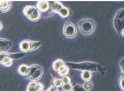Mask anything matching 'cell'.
<instances>
[{
  "label": "cell",
  "instance_id": "1",
  "mask_svg": "<svg viewBox=\"0 0 124 91\" xmlns=\"http://www.w3.org/2000/svg\"><path fill=\"white\" fill-rule=\"evenodd\" d=\"M78 26L80 32L85 35H89L93 33L96 28V24L93 20L85 18L79 21Z\"/></svg>",
  "mask_w": 124,
  "mask_h": 91
},
{
  "label": "cell",
  "instance_id": "2",
  "mask_svg": "<svg viewBox=\"0 0 124 91\" xmlns=\"http://www.w3.org/2000/svg\"><path fill=\"white\" fill-rule=\"evenodd\" d=\"M23 13L28 20L33 22L38 21L42 17L41 12L35 6H26L23 9Z\"/></svg>",
  "mask_w": 124,
  "mask_h": 91
},
{
  "label": "cell",
  "instance_id": "3",
  "mask_svg": "<svg viewBox=\"0 0 124 91\" xmlns=\"http://www.w3.org/2000/svg\"><path fill=\"white\" fill-rule=\"evenodd\" d=\"M42 46L39 41H33L31 40H22L19 44V48L21 52L28 53L36 50Z\"/></svg>",
  "mask_w": 124,
  "mask_h": 91
},
{
  "label": "cell",
  "instance_id": "4",
  "mask_svg": "<svg viewBox=\"0 0 124 91\" xmlns=\"http://www.w3.org/2000/svg\"><path fill=\"white\" fill-rule=\"evenodd\" d=\"M29 71L26 77L32 81H37L42 78L43 75L42 68L38 64H33L29 66Z\"/></svg>",
  "mask_w": 124,
  "mask_h": 91
},
{
  "label": "cell",
  "instance_id": "5",
  "mask_svg": "<svg viewBox=\"0 0 124 91\" xmlns=\"http://www.w3.org/2000/svg\"><path fill=\"white\" fill-rule=\"evenodd\" d=\"M64 35L69 38H73L76 37L77 30L75 25L70 22L66 23L63 27Z\"/></svg>",
  "mask_w": 124,
  "mask_h": 91
},
{
  "label": "cell",
  "instance_id": "6",
  "mask_svg": "<svg viewBox=\"0 0 124 91\" xmlns=\"http://www.w3.org/2000/svg\"><path fill=\"white\" fill-rule=\"evenodd\" d=\"M114 25L116 30L122 31L124 29V8L117 13L114 20Z\"/></svg>",
  "mask_w": 124,
  "mask_h": 91
},
{
  "label": "cell",
  "instance_id": "7",
  "mask_svg": "<svg viewBox=\"0 0 124 91\" xmlns=\"http://www.w3.org/2000/svg\"><path fill=\"white\" fill-rule=\"evenodd\" d=\"M44 88L42 83L37 81H32L29 82L26 87V91H41Z\"/></svg>",
  "mask_w": 124,
  "mask_h": 91
},
{
  "label": "cell",
  "instance_id": "8",
  "mask_svg": "<svg viewBox=\"0 0 124 91\" xmlns=\"http://www.w3.org/2000/svg\"><path fill=\"white\" fill-rule=\"evenodd\" d=\"M36 6L41 12H46L51 9V5L49 2L46 0L39 1L37 3Z\"/></svg>",
  "mask_w": 124,
  "mask_h": 91
},
{
  "label": "cell",
  "instance_id": "9",
  "mask_svg": "<svg viewBox=\"0 0 124 91\" xmlns=\"http://www.w3.org/2000/svg\"><path fill=\"white\" fill-rule=\"evenodd\" d=\"M12 45V42L11 40L0 38V52H6L11 48Z\"/></svg>",
  "mask_w": 124,
  "mask_h": 91
},
{
  "label": "cell",
  "instance_id": "10",
  "mask_svg": "<svg viewBox=\"0 0 124 91\" xmlns=\"http://www.w3.org/2000/svg\"><path fill=\"white\" fill-rule=\"evenodd\" d=\"M12 7V2L8 0L0 1V10L3 13L8 12L11 10Z\"/></svg>",
  "mask_w": 124,
  "mask_h": 91
},
{
  "label": "cell",
  "instance_id": "11",
  "mask_svg": "<svg viewBox=\"0 0 124 91\" xmlns=\"http://www.w3.org/2000/svg\"><path fill=\"white\" fill-rule=\"evenodd\" d=\"M69 72V68L65 63L61 65L56 71L58 75L63 77L67 75Z\"/></svg>",
  "mask_w": 124,
  "mask_h": 91
},
{
  "label": "cell",
  "instance_id": "12",
  "mask_svg": "<svg viewBox=\"0 0 124 91\" xmlns=\"http://www.w3.org/2000/svg\"><path fill=\"white\" fill-rule=\"evenodd\" d=\"M18 73L21 75L26 76L29 73V66L26 64H22L18 67Z\"/></svg>",
  "mask_w": 124,
  "mask_h": 91
},
{
  "label": "cell",
  "instance_id": "13",
  "mask_svg": "<svg viewBox=\"0 0 124 91\" xmlns=\"http://www.w3.org/2000/svg\"><path fill=\"white\" fill-rule=\"evenodd\" d=\"M0 63L5 67H9L12 65L13 64V59L11 58L2 55H0Z\"/></svg>",
  "mask_w": 124,
  "mask_h": 91
},
{
  "label": "cell",
  "instance_id": "14",
  "mask_svg": "<svg viewBox=\"0 0 124 91\" xmlns=\"http://www.w3.org/2000/svg\"><path fill=\"white\" fill-rule=\"evenodd\" d=\"M0 55L8 57L13 60L21 58L23 56L24 54L21 53H8L6 52H0Z\"/></svg>",
  "mask_w": 124,
  "mask_h": 91
},
{
  "label": "cell",
  "instance_id": "15",
  "mask_svg": "<svg viewBox=\"0 0 124 91\" xmlns=\"http://www.w3.org/2000/svg\"><path fill=\"white\" fill-rule=\"evenodd\" d=\"M64 6L62 3L60 2H54L51 5V9L53 12L58 14L59 11Z\"/></svg>",
  "mask_w": 124,
  "mask_h": 91
},
{
  "label": "cell",
  "instance_id": "16",
  "mask_svg": "<svg viewBox=\"0 0 124 91\" xmlns=\"http://www.w3.org/2000/svg\"><path fill=\"white\" fill-rule=\"evenodd\" d=\"M58 14L63 18L68 17L70 14V10L68 8L64 6L59 11Z\"/></svg>",
  "mask_w": 124,
  "mask_h": 91
},
{
  "label": "cell",
  "instance_id": "17",
  "mask_svg": "<svg viewBox=\"0 0 124 91\" xmlns=\"http://www.w3.org/2000/svg\"><path fill=\"white\" fill-rule=\"evenodd\" d=\"M92 75L90 71L88 70L83 71L81 74V77L83 80L89 81L92 78Z\"/></svg>",
  "mask_w": 124,
  "mask_h": 91
},
{
  "label": "cell",
  "instance_id": "18",
  "mask_svg": "<svg viewBox=\"0 0 124 91\" xmlns=\"http://www.w3.org/2000/svg\"><path fill=\"white\" fill-rule=\"evenodd\" d=\"M65 63V62L62 59H58L53 62V63H52V68H53L54 70L56 72L57 70L59 68L62 64H63Z\"/></svg>",
  "mask_w": 124,
  "mask_h": 91
},
{
  "label": "cell",
  "instance_id": "19",
  "mask_svg": "<svg viewBox=\"0 0 124 91\" xmlns=\"http://www.w3.org/2000/svg\"><path fill=\"white\" fill-rule=\"evenodd\" d=\"M52 83L56 87H59L62 86L63 84L62 80L57 78H54L52 80Z\"/></svg>",
  "mask_w": 124,
  "mask_h": 91
},
{
  "label": "cell",
  "instance_id": "20",
  "mask_svg": "<svg viewBox=\"0 0 124 91\" xmlns=\"http://www.w3.org/2000/svg\"><path fill=\"white\" fill-rule=\"evenodd\" d=\"M83 87L84 89L86 91H89L92 89L93 86V84L91 81H86L83 84Z\"/></svg>",
  "mask_w": 124,
  "mask_h": 91
},
{
  "label": "cell",
  "instance_id": "21",
  "mask_svg": "<svg viewBox=\"0 0 124 91\" xmlns=\"http://www.w3.org/2000/svg\"><path fill=\"white\" fill-rule=\"evenodd\" d=\"M62 87V89L63 91H69L73 89V87L72 84H71V83H70L63 84Z\"/></svg>",
  "mask_w": 124,
  "mask_h": 91
},
{
  "label": "cell",
  "instance_id": "22",
  "mask_svg": "<svg viewBox=\"0 0 124 91\" xmlns=\"http://www.w3.org/2000/svg\"><path fill=\"white\" fill-rule=\"evenodd\" d=\"M74 91H87L85 90L83 86L80 85H76L74 86L73 88Z\"/></svg>",
  "mask_w": 124,
  "mask_h": 91
},
{
  "label": "cell",
  "instance_id": "23",
  "mask_svg": "<svg viewBox=\"0 0 124 91\" xmlns=\"http://www.w3.org/2000/svg\"><path fill=\"white\" fill-rule=\"evenodd\" d=\"M63 84L65 83H70L71 82V79L69 77L67 76H64L62 79Z\"/></svg>",
  "mask_w": 124,
  "mask_h": 91
},
{
  "label": "cell",
  "instance_id": "24",
  "mask_svg": "<svg viewBox=\"0 0 124 91\" xmlns=\"http://www.w3.org/2000/svg\"><path fill=\"white\" fill-rule=\"evenodd\" d=\"M46 91H58L55 86H51L47 89Z\"/></svg>",
  "mask_w": 124,
  "mask_h": 91
},
{
  "label": "cell",
  "instance_id": "25",
  "mask_svg": "<svg viewBox=\"0 0 124 91\" xmlns=\"http://www.w3.org/2000/svg\"><path fill=\"white\" fill-rule=\"evenodd\" d=\"M120 85L122 89L124 91V78H122L120 82Z\"/></svg>",
  "mask_w": 124,
  "mask_h": 91
},
{
  "label": "cell",
  "instance_id": "26",
  "mask_svg": "<svg viewBox=\"0 0 124 91\" xmlns=\"http://www.w3.org/2000/svg\"><path fill=\"white\" fill-rule=\"evenodd\" d=\"M121 67L122 68L123 70L124 71V59L123 60L121 64Z\"/></svg>",
  "mask_w": 124,
  "mask_h": 91
},
{
  "label": "cell",
  "instance_id": "27",
  "mask_svg": "<svg viewBox=\"0 0 124 91\" xmlns=\"http://www.w3.org/2000/svg\"><path fill=\"white\" fill-rule=\"evenodd\" d=\"M0 30L2 31V29H3V25L2 22H0Z\"/></svg>",
  "mask_w": 124,
  "mask_h": 91
},
{
  "label": "cell",
  "instance_id": "28",
  "mask_svg": "<svg viewBox=\"0 0 124 91\" xmlns=\"http://www.w3.org/2000/svg\"><path fill=\"white\" fill-rule=\"evenodd\" d=\"M121 33L122 36L124 37V29L121 31Z\"/></svg>",
  "mask_w": 124,
  "mask_h": 91
},
{
  "label": "cell",
  "instance_id": "29",
  "mask_svg": "<svg viewBox=\"0 0 124 91\" xmlns=\"http://www.w3.org/2000/svg\"><path fill=\"white\" fill-rule=\"evenodd\" d=\"M73 91V90H70V91Z\"/></svg>",
  "mask_w": 124,
  "mask_h": 91
},
{
  "label": "cell",
  "instance_id": "30",
  "mask_svg": "<svg viewBox=\"0 0 124 91\" xmlns=\"http://www.w3.org/2000/svg\"><path fill=\"white\" fill-rule=\"evenodd\" d=\"M44 91V90H42V91Z\"/></svg>",
  "mask_w": 124,
  "mask_h": 91
}]
</instances>
